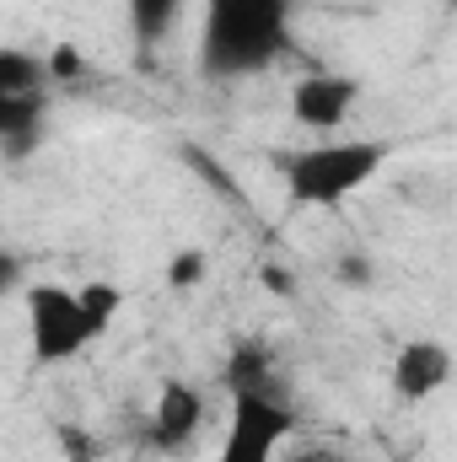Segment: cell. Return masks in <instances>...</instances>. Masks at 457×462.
<instances>
[{"label": "cell", "mask_w": 457, "mask_h": 462, "mask_svg": "<svg viewBox=\"0 0 457 462\" xmlns=\"http://www.w3.org/2000/svg\"><path fill=\"white\" fill-rule=\"evenodd\" d=\"M258 274H264V285H269V291H275V296H291V274H285V269H280V263H264V269H258Z\"/></svg>", "instance_id": "2e32d148"}, {"label": "cell", "mask_w": 457, "mask_h": 462, "mask_svg": "<svg viewBox=\"0 0 457 462\" xmlns=\"http://www.w3.org/2000/svg\"><path fill=\"white\" fill-rule=\"evenodd\" d=\"M27 334H33V360H43V365L76 360L92 345L87 318H81V296L65 285H33L27 291Z\"/></svg>", "instance_id": "3957f363"}, {"label": "cell", "mask_w": 457, "mask_h": 462, "mask_svg": "<svg viewBox=\"0 0 457 462\" xmlns=\"http://www.w3.org/2000/svg\"><path fill=\"white\" fill-rule=\"evenodd\" d=\"M22 285V263H16V253H5L0 258V291H16Z\"/></svg>", "instance_id": "e0dca14e"}, {"label": "cell", "mask_w": 457, "mask_h": 462, "mask_svg": "<svg viewBox=\"0 0 457 462\" xmlns=\"http://www.w3.org/2000/svg\"><path fill=\"white\" fill-rule=\"evenodd\" d=\"M43 134V92H22V97H0V140L5 156L22 162Z\"/></svg>", "instance_id": "ba28073f"}, {"label": "cell", "mask_w": 457, "mask_h": 462, "mask_svg": "<svg viewBox=\"0 0 457 462\" xmlns=\"http://www.w3.org/2000/svg\"><path fill=\"white\" fill-rule=\"evenodd\" d=\"M81 70H87V60H81L70 43H60V49L49 54V76H54V81H76Z\"/></svg>", "instance_id": "5bb4252c"}, {"label": "cell", "mask_w": 457, "mask_h": 462, "mask_svg": "<svg viewBox=\"0 0 457 462\" xmlns=\"http://www.w3.org/2000/svg\"><path fill=\"white\" fill-rule=\"evenodd\" d=\"M296 430V414L269 398V393H231V425L227 447L216 462H275V452L285 447V436Z\"/></svg>", "instance_id": "277c9868"}, {"label": "cell", "mask_w": 457, "mask_h": 462, "mask_svg": "<svg viewBox=\"0 0 457 462\" xmlns=\"http://www.w3.org/2000/svg\"><path fill=\"white\" fill-rule=\"evenodd\" d=\"M205 263H210V258H205L200 247H189V253H178V258L167 263V285H178V291H189V285H200V280H205Z\"/></svg>", "instance_id": "4fadbf2b"}, {"label": "cell", "mask_w": 457, "mask_h": 462, "mask_svg": "<svg viewBox=\"0 0 457 462\" xmlns=\"http://www.w3.org/2000/svg\"><path fill=\"white\" fill-rule=\"evenodd\" d=\"M360 97V81L355 76H334V70H318V76H302L296 92H291V118L307 124V129H334L344 124V114L355 108Z\"/></svg>", "instance_id": "5b68a950"}, {"label": "cell", "mask_w": 457, "mask_h": 462, "mask_svg": "<svg viewBox=\"0 0 457 462\" xmlns=\"http://www.w3.org/2000/svg\"><path fill=\"white\" fill-rule=\"evenodd\" d=\"M205 420V398L189 387V382H167L156 393V414H151V436L156 447H183Z\"/></svg>", "instance_id": "52a82bcc"}, {"label": "cell", "mask_w": 457, "mask_h": 462, "mask_svg": "<svg viewBox=\"0 0 457 462\" xmlns=\"http://www.w3.org/2000/svg\"><path fill=\"white\" fill-rule=\"evenodd\" d=\"M76 296H81V318H87V334H92V339H103V334L114 328L118 307H124V291H118V285H108V280H87Z\"/></svg>", "instance_id": "30bf717a"}, {"label": "cell", "mask_w": 457, "mask_h": 462, "mask_svg": "<svg viewBox=\"0 0 457 462\" xmlns=\"http://www.w3.org/2000/svg\"><path fill=\"white\" fill-rule=\"evenodd\" d=\"M291 43V0H205L200 70L210 81H237L275 65Z\"/></svg>", "instance_id": "6da1fadb"}, {"label": "cell", "mask_w": 457, "mask_h": 462, "mask_svg": "<svg viewBox=\"0 0 457 462\" xmlns=\"http://www.w3.org/2000/svg\"><path fill=\"white\" fill-rule=\"evenodd\" d=\"M340 280L350 285V291H366V285H371V263H366L360 253H344L340 258Z\"/></svg>", "instance_id": "9a60e30c"}, {"label": "cell", "mask_w": 457, "mask_h": 462, "mask_svg": "<svg viewBox=\"0 0 457 462\" xmlns=\"http://www.w3.org/2000/svg\"><path fill=\"white\" fill-rule=\"evenodd\" d=\"M178 11H183V0H129V27H135V43L151 54V49L173 32Z\"/></svg>", "instance_id": "9c48e42d"}, {"label": "cell", "mask_w": 457, "mask_h": 462, "mask_svg": "<svg viewBox=\"0 0 457 462\" xmlns=\"http://www.w3.org/2000/svg\"><path fill=\"white\" fill-rule=\"evenodd\" d=\"M227 382H231V393H269V398H280L275 382H269V355L253 349V345H242L237 355H231Z\"/></svg>", "instance_id": "7c38bea8"}, {"label": "cell", "mask_w": 457, "mask_h": 462, "mask_svg": "<svg viewBox=\"0 0 457 462\" xmlns=\"http://www.w3.org/2000/svg\"><path fill=\"white\" fill-rule=\"evenodd\" d=\"M387 167V145L377 140H344V145H312L285 162V194L296 205H344Z\"/></svg>", "instance_id": "7a4b0ae2"}, {"label": "cell", "mask_w": 457, "mask_h": 462, "mask_svg": "<svg viewBox=\"0 0 457 462\" xmlns=\"http://www.w3.org/2000/svg\"><path fill=\"white\" fill-rule=\"evenodd\" d=\"M452 376V349L436 345V339H409V345L393 355V393L420 403L431 393H442Z\"/></svg>", "instance_id": "8992f818"}, {"label": "cell", "mask_w": 457, "mask_h": 462, "mask_svg": "<svg viewBox=\"0 0 457 462\" xmlns=\"http://www.w3.org/2000/svg\"><path fill=\"white\" fill-rule=\"evenodd\" d=\"M43 76H49V60H33V54H22V49H5V54H0V97L43 92Z\"/></svg>", "instance_id": "8fae6325"}]
</instances>
